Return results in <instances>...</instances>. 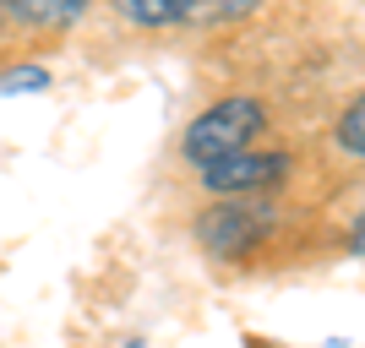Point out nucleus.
Listing matches in <instances>:
<instances>
[{
  "label": "nucleus",
  "mask_w": 365,
  "mask_h": 348,
  "mask_svg": "<svg viewBox=\"0 0 365 348\" xmlns=\"http://www.w3.org/2000/svg\"><path fill=\"white\" fill-rule=\"evenodd\" d=\"M120 348H148V343H142V337H125V343Z\"/></svg>",
  "instance_id": "9d476101"
},
{
  "label": "nucleus",
  "mask_w": 365,
  "mask_h": 348,
  "mask_svg": "<svg viewBox=\"0 0 365 348\" xmlns=\"http://www.w3.org/2000/svg\"><path fill=\"white\" fill-rule=\"evenodd\" d=\"M289 174V152H235V158H224V164L202 169L197 180L213 191V196H257V191H267V185H278Z\"/></svg>",
  "instance_id": "7ed1b4c3"
},
{
  "label": "nucleus",
  "mask_w": 365,
  "mask_h": 348,
  "mask_svg": "<svg viewBox=\"0 0 365 348\" xmlns=\"http://www.w3.org/2000/svg\"><path fill=\"white\" fill-rule=\"evenodd\" d=\"M6 16H11V0H0V22H6Z\"/></svg>",
  "instance_id": "9b49d317"
},
{
  "label": "nucleus",
  "mask_w": 365,
  "mask_h": 348,
  "mask_svg": "<svg viewBox=\"0 0 365 348\" xmlns=\"http://www.w3.org/2000/svg\"><path fill=\"white\" fill-rule=\"evenodd\" d=\"M333 142H338L344 152H349L354 164H365V93L354 98L349 109H344V115H338V131H333Z\"/></svg>",
  "instance_id": "423d86ee"
},
{
  "label": "nucleus",
  "mask_w": 365,
  "mask_h": 348,
  "mask_svg": "<svg viewBox=\"0 0 365 348\" xmlns=\"http://www.w3.org/2000/svg\"><path fill=\"white\" fill-rule=\"evenodd\" d=\"M262 0H202V22H235V16H251Z\"/></svg>",
  "instance_id": "6e6552de"
},
{
  "label": "nucleus",
  "mask_w": 365,
  "mask_h": 348,
  "mask_svg": "<svg viewBox=\"0 0 365 348\" xmlns=\"http://www.w3.org/2000/svg\"><path fill=\"white\" fill-rule=\"evenodd\" d=\"M44 88H49V71H44V65H11V71H0V98L44 93Z\"/></svg>",
  "instance_id": "0eeeda50"
},
{
  "label": "nucleus",
  "mask_w": 365,
  "mask_h": 348,
  "mask_svg": "<svg viewBox=\"0 0 365 348\" xmlns=\"http://www.w3.org/2000/svg\"><path fill=\"white\" fill-rule=\"evenodd\" d=\"M267 228H273V212H267V207H257L251 196H224V207L202 212L197 234H202V245H207L213 256L235 261V256H245Z\"/></svg>",
  "instance_id": "f03ea898"
},
{
  "label": "nucleus",
  "mask_w": 365,
  "mask_h": 348,
  "mask_svg": "<svg viewBox=\"0 0 365 348\" xmlns=\"http://www.w3.org/2000/svg\"><path fill=\"white\" fill-rule=\"evenodd\" d=\"M93 0H11V16L16 22H28V28H44V33H61L71 22L88 16Z\"/></svg>",
  "instance_id": "39448f33"
},
{
  "label": "nucleus",
  "mask_w": 365,
  "mask_h": 348,
  "mask_svg": "<svg viewBox=\"0 0 365 348\" xmlns=\"http://www.w3.org/2000/svg\"><path fill=\"white\" fill-rule=\"evenodd\" d=\"M115 11L131 28H185L202 22V0H115Z\"/></svg>",
  "instance_id": "20e7f679"
},
{
  "label": "nucleus",
  "mask_w": 365,
  "mask_h": 348,
  "mask_svg": "<svg viewBox=\"0 0 365 348\" xmlns=\"http://www.w3.org/2000/svg\"><path fill=\"white\" fill-rule=\"evenodd\" d=\"M349 251H354V256H365V212H360V223H354V234H349Z\"/></svg>",
  "instance_id": "1a4fd4ad"
},
{
  "label": "nucleus",
  "mask_w": 365,
  "mask_h": 348,
  "mask_svg": "<svg viewBox=\"0 0 365 348\" xmlns=\"http://www.w3.org/2000/svg\"><path fill=\"white\" fill-rule=\"evenodd\" d=\"M262 131H267V109H262L257 98L235 93V98H218L213 109H202L197 120L185 125L180 152H185V164L202 174V169L235 158V152H251Z\"/></svg>",
  "instance_id": "f257e3e1"
}]
</instances>
